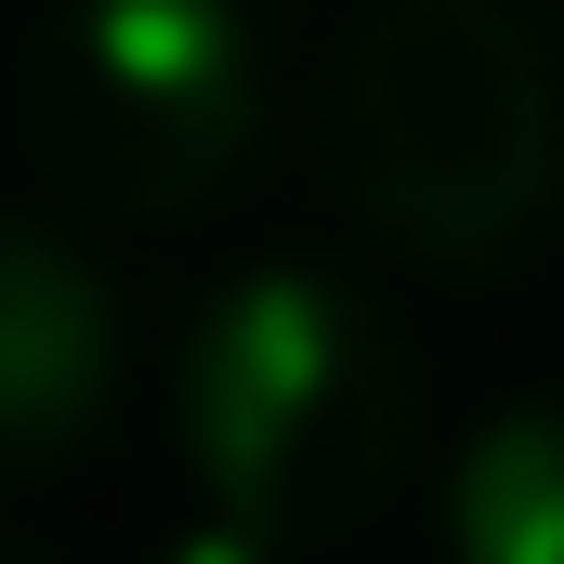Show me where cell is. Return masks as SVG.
Returning a JSON list of instances; mask_svg holds the SVG:
<instances>
[{
	"instance_id": "52a82bcc",
	"label": "cell",
	"mask_w": 564,
	"mask_h": 564,
	"mask_svg": "<svg viewBox=\"0 0 564 564\" xmlns=\"http://www.w3.org/2000/svg\"><path fill=\"white\" fill-rule=\"evenodd\" d=\"M0 564H53V552H26V539H0Z\"/></svg>"
},
{
	"instance_id": "5b68a950",
	"label": "cell",
	"mask_w": 564,
	"mask_h": 564,
	"mask_svg": "<svg viewBox=\"0 0 564 564\" xmlns=\"http://www.w3.org/2000/svg\"><path fill=\"white\" fill-rule=\"evenodd\" d=\"M433 564H564V381L473 421V446L446 459Z\"/></svg>"
},
{
	"instance_id": "7a4b0ae2",
	"label": "cell",
	"mask_w": 564,
	"mask_h": 564,
	"mask_svg": "<svg viewBox=\"0 0 564 564\" xmlns=\"http://www.w3.org/2000/svg\"><path fill=\"white\" fill-rule=\"evenodd\" d=\"M171 433L224 525L328 552L368 512H394L421 459V341L341 263H250L184 315Z\"/></svg>"
},
{
	"instance_id": "277c9868",
	"label": "cell",
	"mask_w": 564,
	"mask_h": 564,
	"mask_svg": "<svg viewBox=\"0 0 564 564\" xmlns=\"http://www.w3.org/2000/svg\"><path fill=\"white\" fill-rule=\"evenodd\" d=\"M119 421V289L106 263L0 197V499L53 486Z\"/></svg>"
},
{
	"instance_id": "8992f818",
	"label": "cell",
	"mask_w": 564,
	"mask_h": 564,
	"mask_svg": "<svg viewBox=\"0 0 564 564\" xmlns=\"http://www.w3.org/2000/svg\"><path fill=\"white\" fill-rule=\"evenodd\" d=\"M144 564H289V552H276V539H250V525H224V512H197L184 539H158Z\"/></svg>"
},
{
	"instance_id": "6da1fadb",
	"label": "cell",
	"mask_w": 564,
	"mask_h": 564,
	"mask_svg": "<svg viewBox=\"0 0 564 564\" xmlns=\"http://www.w3.org/2000/svg\"><path fill=\"white\" fill-rule=\"evenodd\" d=\"M341 210L446 289L564 250V13L539 0H368L328 53Z\"/></svg>"
},
{
	"instance_id": "3957f363",
	"label": "cell",
	"mask_w": 564,
	"mask_h": 564,
	"mask_svg": "<svg viewBox=\"0 0 564 564\" xmlns=\"http://www.w3.org/2000/svg\"><path fill=\"white\" fill-rule=\"evenodd\" d=\"M276 119L237 0H53L13 53V132L66 210L197 224L250 184Z\"/></svg>"
}]
</instances>
